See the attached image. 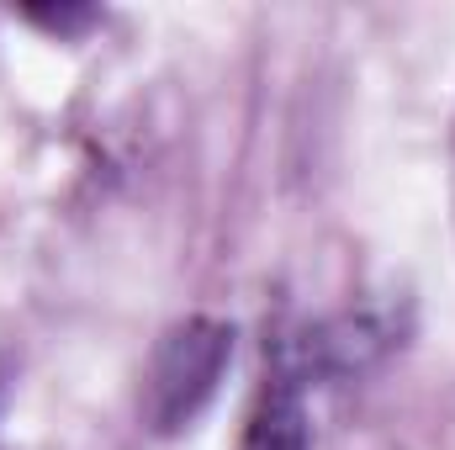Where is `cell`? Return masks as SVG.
<instances>
[{
	"mask_svg": "<svg viewBox=\"0 0 455 450\" xmlns=\"http://www.w3.org/2000/svg\"><path fill=\"white\" fill-rule=\"evenodd\" d=\"M233 360V324L223 318H180L170 324L143 371V424L154 435L191 430L218 398Z\"/></svg>",
	"mask_w": 455,
	"mask_h": 450,
	"instance_id": "1",
	"label": "cell"
},
{
	"mask_svg": "<svg viewBox=\"0 0 455 450\" xmlns=\"http://www.w3.org/2000/svg\"><path fill=\"white\" fill-rule=\"evenodd\" d=\"M233 450H313V419H307V382L302 366L275 355L249 398V414L238 424Z\"/></svg>",
	"mask_w": 455,
	"mask_h": 450,
	"instance_id": "2",
	"label": "cell"
}]
</instances>
